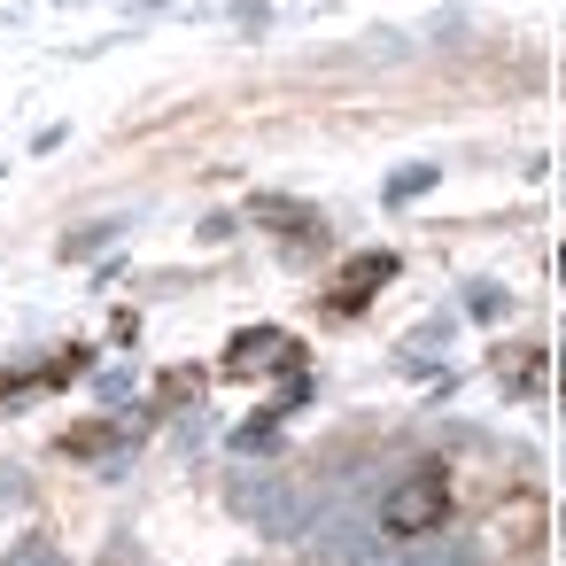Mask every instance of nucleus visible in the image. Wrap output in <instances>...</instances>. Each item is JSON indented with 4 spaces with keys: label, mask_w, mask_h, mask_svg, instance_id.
<instances>
[{
    "label": "nucleus",
    "mask_w": 566,
    "mask_h": 566,
    "mask_svg": "<svg viewBox=\"0 0 566 566\" xmlns=\"http://www.w3.org/2000/svg\"><path fill=\"white\" fill-rule=\"evenodd\" d=\"M450 520V473L442 465H419V473H403L388 496H380V527L388 535H427V527H442Z\"/></svg>",
    "instance_id": "1"
},
{
    "label": "nucleus",
    "mask_w": 566,
    "mask_h": 566,
    "mask_svg": "<svg viewBox=\"0 0 566 566\" xmlns=\"http://www.w3.org/2000/svg\"><path fill=\"white\" fill-rule=\"evenodd\" d=\"M388 272H396V256H380V249H373V256H357V264L326 287V311H342V318H349V311H365V303L380 295V280H388Z\"/></svg>",
    "instance_id": "2"
},
{
    "label": "nucleus",
    "mask_w": 566,
    "mask_h": 566,
    "mask_svg": "<svg viewBox=\"0 0 566 566\" xmlns=\"http://www.w3.org/2000/svg\"><path fill=\"white\" fill-rule=\"evenodd\" d=\"M264 365H295V342L280 326H249L233 349H226V373H264Z\"/></svg>",
    "instance_id": "3"
},
{
    "label": "nucleus",
    "mask_w": 566,
    "mask_h": 566,
    "mask_svg": "<svg viewBox=\"0 0 566 566\" xmlns=\"http://www.w3.org/2000/svg\"><path fill=\"white\" fill-rule=\"evenodd\" d=\"M256 226H272V233H295V241H311V233H318V218H311L303 202H287V195H264V202H256Z\"/></svg>",
    "instance_id": "4"
},
{
    "label": "nucleus",
    "mask_w": 566,
    "mask_h": 566,
    "mask_svg": "<svg viewBox=\"0 0 566 566\" xmlns=\"http://www.w3.org/2000/svg\"><path fill=\"white\" fill-rule=\"evenodd\" d=\"M434 187V171L419 164V171H403V179H388V202H411V195H427Z\"/></svg>",
    "instance_id": "5"
},
{
    "label": "nucleus",
    "mask_w": 566,
    "mask_h": 566,
    "mask_svg": "<svg viewBox=\"0 0 566 566\" xmlns=\"http://www.w3.org/2000/svg\"><path fill=\"white\" fill-rule=\"evenodd\" d=\"M558 272H566V249H558Z\"/></svg>",
    "instance_id": "6"
}]
</instances>
